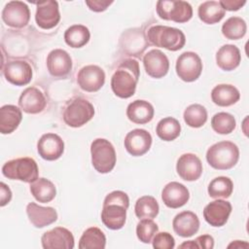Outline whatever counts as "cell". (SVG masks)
<instances>
[{"instance_id":"obj_1","label":"cell","mask_w":249,"mask_h":249,"mask_svg":"<svg viewBox=\"0 0 249 249\" xmlns=\"http://www.w3.org/2000/svg\"><path fill=\"white\" fill-rule=\"evenodd\" d=\"M140 70L137 60L124 59L115 71L111 79L113 92L121 98H128L135 92L139 80Z\"/></svg>"},{"instance_id":"obj_2","label":"cell","mask_w":249,"mask_h":249,"mask_svg":"<svg viewBox=\"0 0 249 249\" xmlns=\"http://www.w3.org/2000/svg\"><path fill=\"white\" fill-rule=\"evenodd\" d=\"M238 147L231 141H221L210 146L206 152V160L215 169L232 168L238 161Z\"/></svg>"},{"instance_id":"obj_3","label":"cell","mask_w":249,"mask_h":249,"mask_svg":"<svg viewBox=\"0 0 249 249\" xmlns=\"http://www.w3.org/2000/svg\"><path fill=\"white\" fill-rule=\"evenodd\" d=\"M147 37L149 42L154 46L171 52L181 50L186 43L185 34L180 29L165 25L150 27L147 32Z\"/></svg>"},{"instance_id":"obj_4","label":"cell","mask_w":249,"mask_h":249,"mask_svg":"<svg viewBox=\"0 0 249 249\" xmlns=\"http://www.w3.org/2000/svg\"><path fill=\"white\" fill-rule=\"evenodd\" d=\"M2 173L8 179L25 183H32L39 178V168L36 161L27 157L7 161L2 167Z\"/></svg>"},{"instance_id":"obj_5","label":"cell","mask_w":249,"mask_h":249,"mask_svg":"<svg viewBox=\"0 0 249 249\" xmlns=\"http://www.w3.org/2000/svg\"><path fill=\"white\" fill-rule=\"evenodd\" d=\"M91 163L99 173H109L116 164L117 157L114 146L104 138H96L90 145Z\"/></svg>"},{"instance_id":"obj_6","label":"cell","mask_w":249,"mask_h":249,"mask_svg":"<svg viewBox=\"0 0 249 249\" xmlns=\"http://www.w3.org/2000/svg\"><path fill=\"white\" fill-rule=\"evenodd\" d=\"M94 115L93 105L85 98L78 97L72 100L64 110L63 120L71 127H80L92 119Z\"/></svg>"},{"instance_id":"obj_7","label":"cell","mask_w":249,"mask_h":249,"mask_svg":"<svg viewBox=\"0 0 249 249\" xmlns=\"http://www.w3.org/2000/svg\"><path fill=\"white\" fill-rule=\"evenodd\" d=\"M157 14L162 19L184 23L192 18L193 8L186 1L160 0L157 2Z\"/></svg>"},{"instance_id":"obj_8","label":"cell","mask_w":249,"mask_h":249,"mask_svg":"<svg viewBox=\"0 0 249 249\" xmlns=\"http://www.w3.org/2000/svg\"><path fill=\"white\" fill-rule=\"evenodd\" d=\"M202 71V62L199 55L194 52H185L176 61V73L184 82H194L198 79Z\"/></svg>"},{"instance_id":"obj_9","label":"cell","mask_w":249,"mask_h":249,"mask_svg":"<svg viewBox=\"0 0 249 249\" xmlns=\"http://www.w3.org/2000/svg\"><path fill=\"white\" fill-rule=\"evenodd\" d=\"M1 16L6 25L21 28L27 25L30 19V11L28 6L21 1H10L5 5Z\"/></svg>"},{"instance_id":"obj_10","label":"cell","mask_w":249,"mask_h":249,"mask_svg":"<svg viewBox=\"0 0 249 249\" xmlns=\"http://www.w3.org/2000/svg\"><path fill=\"white\" fill-rule=\"evenodd\" d=\"M77 83L83 90L95 92L103 87L105 83V73L103 69L97 65L90 64L84 66L78 72Z\"/></svg>"},{"instance_id":"obj_11","label":"cell","mask_w":249,"mask_h":249,"mask_svg":"<svg viewBox=\"0 0 249 249\" xmlns=\"http://www.w3.org/2000/svg\"><path fill=\"white\" fill-rule=\"evenodd\" d=\"M41 243L44 249H72L74 247V236L69 230L56 227L44 232Z\"/></svg>"},{"instance_id":"obj_12","label":"cell","mask_w":249,"mask_h":249,"mask_svg":"<svg viewBox=\"0 0 249 249\" xmlns=\"http://www.w3.org/2000/svg\"><path fill=\"white\" fill-rule=\"evenodd\" d=\"M124 144L127 153L133 157H140L150 150L152 136L145 129L135 128L125 135Z\"/></svg>"},{"instance_id":"obj_13","label":"cell","mask_w":249,"mask_h":249,"mask_svg":"<svg viewBox=\"0 0 249 249\" xmlns=\"http://www.w3.org/2000/svg\"><path fill=\"white\" fill-rule=\"evenodd\" d=\"M39 156L46 160H55L59 159L64 152V142L61 137L55 133L43 134L37 143Z\"/></svg>"},{"instance_id":"obj_14","label":"cell","mask_w":249,"mask_h":249,"mask_svg":"<svg viewBox=\"0 0 249 249\" xmlns=\"http://www.w3.org/2000/svg\"><path fill=\"white\" fill-rule=\"evenodd\" d=\"M3 74L9 83L15 86H25L32 79V68L24 60H14L5 64Z\"/></svg>"},{"instance_id":"obj_15","label":"cell","mask_w":249,"mask_h":249,"mask_svg":"<svg viewBox=\"0 0 249 249\" xmlns=\"http://www.w3.org/2000/svg\"><path fill=\"white\" fill-rule=\"evenodd\" d=\"M35 20L42 29H52L57 25L60 20L58 3L53 0H48L37 4Z\"/></svg>"},{"instance_id":"obj_16","label":"cell","mask_w":249,"mask_h":249,"mask_svg":"<svg viewBox=\"0 0 249 249\" xmlns=\"http://www.w3.org/2000/svg\"><path fill=\"white\" fill-rule=\"evenodd\" d=\"M143 65L146 73L156 79L162 78L169 70V60L165 53L160 50H151L143 57Z\"/></svg>"},{"instance_id":"obj_17","label":"cell","mask_w":249,"mask_h":249,"mask_svg":"<svg viewBox=\"0 0 249 249\" xmlns=\"http://www.w3.org/2000/svg\"><path fill=\"white\" fill-rule=\"evenodd\" d=\"M126 207L121 203L103 201L101 211V221L110 230L122 229L126 220Z\"/></svg>"},{"instance_id":"obj_18","label":"cell","mask_w":249,"mask_h":249,"mask_svg":"<svg viewBox=\"0 0 249 249\" xmlns=\"http://www.w3.org/2000/svg\"><path fill=\"white\" fill-rule=\"evenodd\" d=\"M47 67L53 77L63 78L72 69L71 56L62 49H54L47 56Z\"/></svg>"},{"instance_id":"obj_19","label":"cell","mask_w":249,"mask_h":249,"mask_svg":"<svg viewBox=\"0 0 249 249\" xmlns=\"http://www.w3.org/2000/svg\"><path fill=\"white\" fill-rule=\"evenodd\" d=\"M231 212V204L223 199H217L208 203L203 209L205 221L212 227L224 226Z\"/></svg>"},{"instance_id":"obj_20","label":"cell","mask_w":249,"mask_h":249,"mask_svg":"<svg viewBox=\"0 0 249 249\" xmlns=\"http://www.w3.org/2000/svg\"><path fill=\"white\" fill-rule=\"evenodd\" d=\"M176 170L183 180L196 181L202 174V163L196 155L183 154L177 160Z\"/></svg>"},{"instance_id":"obj_21","label":"cell","mask_w":249,"mask_h":249,"mask_svg":"<svg viewBox=\"0 0 249 249\" xmlns=\"http://www.w3.org/2000/svg\"><path fill=\"white\" fill-rule=\"evenodd\" d=\"M190 198V193L187 187L178 182L166 184L161 192V199L169 208H179L185 205Z\"/></svg>"},{"instance_id":"obj_22","label":"cell","mask_w":249,"mask_h":249,"mask_svg":"<svg viewBox=\"0 0 249 249\" xmlns=\"http://www.w3.org/2000/svg\"><path fill=\"white\" fill-rule=\"evenodd\" d=\"M46 104L47 101L45 95L35 87L25 89L18 98L19 108L28 114H38L42 112L45 109Z\"/></svg>"},{"instance_id":"obj_23","label":"cell","mask_w":249,"mask_h":249,"mask_svg":"<svg viewBox=\"0 0 249 249\" xmlns=\"http://www.w3.org/2000/svg\"><path fill=\"white\" fill-rule=\"evenodd\" d=\"M26 214L30 223L35 228H44L57 220V213L53 207H44L35 202H30L26 206Z\"/></svg>"},{"instance_id":"obj_24","label":"cell","mask_w":249,"mask_h":249,"mask_svg":"<svg viewBox=\"0 0 249 249\" xmlns=\"http://www.w3.org/2000/svg\"><path fill=\"white\" fill-rule=\"evenodd\" d=\"M174 231L182 237H190L197 232L199 220L192 211H183L177 214L172 222Z\"/></svg>"},{"instance_id":"obj_25","label":"cell","mask_w":249,"mask_h":249,"mask_svg":"<svg viewBox=\"0 0 249 249\" xmlns=\"http://www.w3.org/2000/svg\"><path fill=\"white\" fill-rule=\"evenodd\" d=\"M154 107L146 100H134L126 108V116L134 124H144L151 122L154 118Z\"/></svg>"},{"instance_id":"obj_26","label":"cell","mask_w":249,"mask_h":249,"mask_svg":"<svg viewBox=\"0 0 249 249\" xmlns=\"http://www.w3.org/2000/svg\"><path fill=\"white\" fill-rule=\"evenodd\" d=\"M241 60L239 49L231 44L222 46L216 53V63L219 68L224 71H231L235 69Z\"/></svg>"},{"instance_id":"obj_27","label":"cell","mask_w":249,"mask_h":249,"mask_svg":"<svg viewBox=\"0 0 249 249\" xmlns=\"http://www.w3.org/2000/svg\"><path fill=\"white\" fill-rule=\"evenodd\" d=\"M22 120L21 110L15 105H4L0 108V132L10 134L15 131Z\"/></svg>"},{"instance_id":"obj_28","label":"cell","mask_w":249,"mask_h":249,"mask_svg":"<svg viewBox=\"0 0 249 249\" xmlns=\"http://www.w3.org/2000/svg\"><path fill=\"white\" fill-rule=\"evenodd\" d=\"M240 98V93L238 89L228 84H220L213 88L211 91L212 101L221 107H227L233 105Z\"/></svg>"},{"instance_id":"obj_29","label":"cell","mask_w":249,"mask_h":249,"mask_svg":"<svg viewBox=\"0 0 249 249\" xmlns=\"http://www.w3.org/2000/svg\"><path fill=\"white\" fill-rule=\"evenodd\" d=\"M30 192L35 199L42 203L52 201L56 195L54 184L46 178H38L32 182L30 185Z\"/></svg>"},{"instance_id":"obj_30","label":"cell","mask_w":249,"mask_h":249,"mask_svg":"<svg viewBox=\"0 0 249 249\" xmlns=\"http://www.w3.org/2000/svg\"><path fill=\"white\" fill-rule=\"evenodd\" d=\"M198 18L206 24L219 22L226 14L219 1H206L199 5L197 10Z\"/></svg>"},{"instance_id":"obj_31","label":"cell","mask_w":249,"mask_h":249,"mask_svg":"<svg viewBox=\"0 0 249 249\" xmlns=\"http://www.w3.org/2000/svg\"><path fill=\"white\" fill-rule=\"evenodd\" d=\"M90 33L87 26L74 24L68 27L64 33L65 43L71 48H82L89 41Z\"/></svg>"},{"instance_id":"obj_32","label":"cell","mask_w":249,"mask_h":249,"mask_svg":"<svg viewBox=\"0 0 249 249\" xmlns=\"http://www.w3.org/2000/svg\"><path fill=\"white\" fill-rule=\"evenodd\" d=\"M106 245V236L103 233V231L96 228L91 227L87 229L80 240H79V248L80 249H103Z\"/></svg>"},{"instance_id":"obj_33","label":"cell","mask_w":249,"mask_h":249,"mask_svg":"<svg viewBox=\"0 0 249 249\" xmlns=\"http://www.w3.org/2000/svg\"><path fill=\"white\" fill-rule=\"evenodd\" d=\"M156 132L161 140L173 141L180 135L181 125L175 118L166 117L158 123Z\"/></svg>"},{"instance_id":"obj_34","label":"cell","mask_w":249,"mask_h":249,"mask_svg":"<svg viewBox=\"0 0 249 249\" xmlns=\"http://www.w3.org/2000/svg\"><path fill=\"white\" fill-rule=\"evenodd\" d=\"M134 210L139 219H153L159 214L160 206L154 196H143L137 199Z\"/></svg>"},{"instance_id":"obj_35","label":"cell","mask_w":249,"mask_h":249,"mask_svg":"<svg viewBox=\"0 0 249 249\" xmlns=\"http://www.w3.org/2000/svg\"><path fill=\"white\" fill-rule=\"evenodd\" d=\"M247 30L246 22L239 17H231L228 18L222 25L223 35L230 40L241 39Z\"/></svg>"},{"instance_id":"obj_36","label":"cell","mask_w":249,"mask_h":249,"mask_svg":"<svg viewBox=\"0 0 249 249\" xmlns=\"http://www.w3.org/2000/svg\"><path fill=\"white\" fill-rule=\"evenodd\" d=\"M233 191V183L231 179L226 176L214 178L208 186V195L213 198H228Z\"/></svg>"},{"instance_id":"obj_37","label":"cell","mask_w":249,"mask_h":249,"mask_svg":"<svg viewBox=\"0 0 249 249\" xmlns=\"http://www.w3.org/2000/svg\"><path fill=\"white\" fill-rule=\"evenodd\" d=\"M185 123L191 127H200L207 121V111L200 104H192L188 106L183 115Z\"/></svg>"},{"instance_id":"obj_38","label":"cell","mask_w":249,"mask_h":249,"mask_svg":"<svg viewBox=\"0 0 249 249\" xmlns=\"http://www.w3.org/2000/svg\"><path fill=\"white\" fill-rule=\"evenodd\" d=\"M236 122L234 117L226 112H219L211 119V126L219 134H229L235 128Z\"/></svg>"},{"instance_id":"obj_39","label":"cell","mask_w":249,"mask_h":249,"mask_svg":"<svg viewBox=\"0 0 249 249\" xmlns=\"http://www.w3.org/2000/svg\"><path fill=\"white\" fill-rule=\"evenodd\" d=\"M158 231L159 227L152 219H143L136 226V235L143 243L152 242V239Z\"/></svg>"},{"instance_id":"obj_40","label":"cell","mask_w":249,"mask_h":249,"mask_svg":"<svg viewBox=\"0 0 249 249\" xmlns=\"http://www.w3.org/2000/svg\"><path fill=\"white\" fill-rule=\"evenodd\" d=\"M152 242L153 247L156 249H172L175 246L174 237L166 231L156 233Z\"/></svg>"},{"instance_id":"obj_41","label":"cell","mask_w":249,"mask_h":249,"mask_svg":"<svg viewBox=\"0 0 249 249\" xmlns=\"http://www.w3.org/2000/svg\"><path fill=\"white\" fill-rule=\"evenodd\" d=\"M113 3V1H101V0H91V1H86L87 6L89 7V9L90 11L93 12H103L105 11L111 4Z\"/></svg>"},{"instance_id":"obj_42","label":"cell","mask_w":249,"mask_h":249,"mask_svg":"<svg viewBox=\"0 0 249 249\" xmlns=\"http://www.w3.org/2000/svg\"><path fill=\"white\" fill-rule=\"evenodd\" d=\"M220 5L226 11H237L243 7L246 3L245 0H221L219 1Z\"/></svg>"},{"instance_id":"obj_43","label":"cell","mask_w":249,"mask_h":249,"mask_svg":"<svg viewBox=\"0 0 249 249\" xmlns=\"http://www.w3.org/2000/svg\"><path fill=\"white\" fill-rule=\"evenodd\" d=\"M195 242L196 243L198 248H204V249H211L214 247V239L209 234H203L199 235L195 239Z\"/></svg>"},{"instance_id":"obj_44","label":"cell","mask_w":249,"mask_h":249,"mask_svg":"<svg viewBox=\"0 0 249 249\" xmlns=\"http://www.w3.org/2000/svg\"><path fill=\"white\" fill-rule=\"evenodd\" d=\"M0 191H1L0 205L5 206L7 203L10 202V200L12 198V192H11L10 188L3 182L0 183Z\"/></svg>"},{"instance_id":"obj_45","label":"cell","mask_w":249,"mask_h":249,"mask_svg":"<svg viewBox=\"0 0 249 249\" xmlns=\"http://www.w3.org/2000/svg\"><path fill=\"white\" fill-rule=\"evenodd\" d=\"M248 246H249V244L247 242L240 241V240H235V241L231 242V244H229L228 248H231V247H233V248H242V247L247 248Z\"/></svg>"},{"instance_id":"obj_46","label":"cell","mask_w":249,"mask_h":249,"mask_svg":"<svg viewBox=\"0 0 249 249\" xmlns=\"http://www.w3.org/2000/svg\"><path fill=\"white\" fill-rule=\"evenodd\" d=\"M179 248H198L196 243L195 242V240H189L186 241L184 243H182L181 245H179Z\"/></svg>"}]
</instances>
